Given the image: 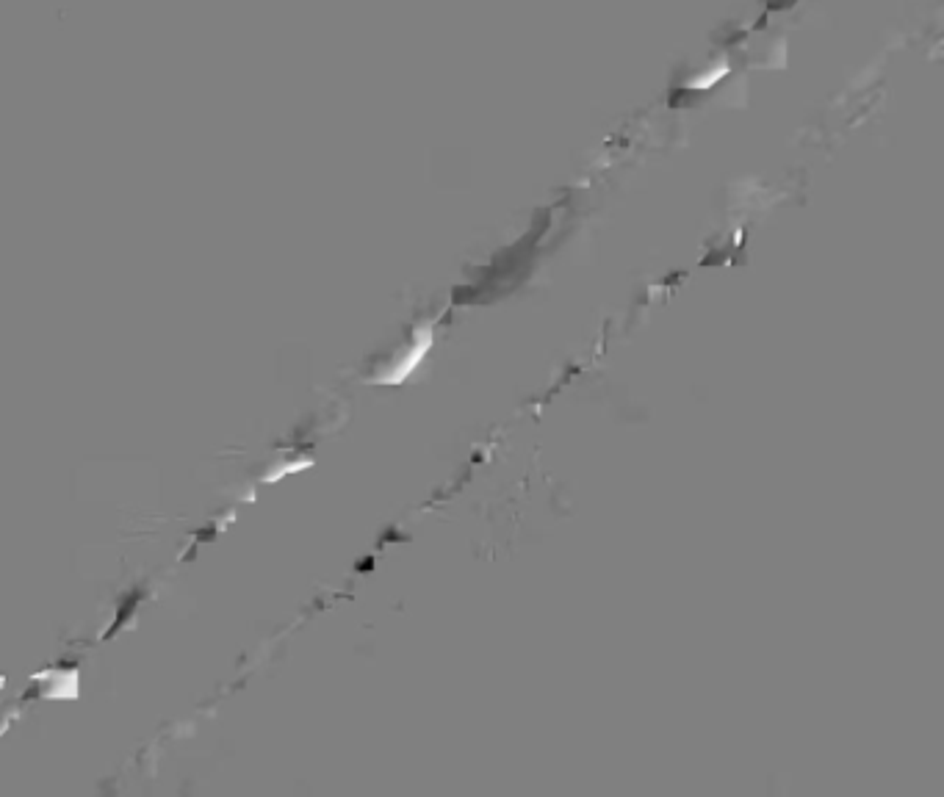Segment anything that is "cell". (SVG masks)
I'll return each instance as SVG.
<instances>
[{
	"label": "cell",
	"mask_w": 944,
	"mask_h": 797,
	"mask_svg": "<svg viewBox=\"0 0 944 797\" xmlns=\"http://www.w3.org/2000/svg\"><path fill=\"white\" fill-rule=\"evenodd\" d=\"M430 346H432V327H424V330H419V335H416L413 346L405 352V357H399L394 366L385 371L383 377H377V382H385V385H399V382H405L413 371L419 369L421 360H424L427 352H430Z\"/></svg>",
	"instance_id": "cell-1"
}]
</instances>
